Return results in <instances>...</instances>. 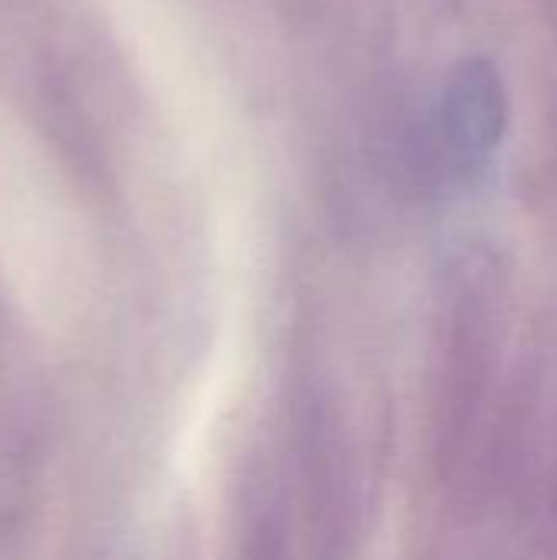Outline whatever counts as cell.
Listing matches in <instances>:
<instances>
[{"mask_svg": "<svg viewBox=\"0 0 557 560\" xmlns=\"http://www.w3.org/2000/svg\"><path fill=\"white\" fill-rule=\"evenodd\" d=\"M509 131V95L499 69L483 59H463L443 92V135L453 154L479 167L486 164Z\"/></svg>", "mask_w": 557, "mask_h": 560, "instance_id": "1", "label": "cell"}]
</instances>
